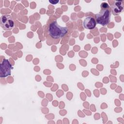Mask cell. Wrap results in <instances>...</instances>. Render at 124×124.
<instances>
[{
	"label": "cell",
	"instance_id": "cell-1",
	"mask_svg": "<svg viewBox=\"0 0 124 124\" xmlns=\"http://www.w3.org/2000/svg\"><path fill=\"white\" fill-rule=\"evenodd\" d=\"M68 31L66 27L59 25L56 20L51 22L48 27V34L54 39H58L65 36Z\"/></svg>",
	"mask_w": 124,
	"mask_h": 124
},
{
	"label": "cell",
	"instance_id": "cell-2",
	"mask_svg": "<svg viewBox=\"0 0 124 124\" xmlns=\"http://www.w3.org/2000/svg\"><path fill=\"white\" fill-rule=\"evenodd\" d=\"M95 19L96 23L103 26H107L110 20V12L109 9H101L100 11L95 15Z\"/></svg>",
	"mask_w": 124,
	"mask_h": 124
},
{
	"label": "cell",
	"instance_id": "cell-3",
	"mask_svg": "<svg viewBox=\"0 0 124 124\" xmlns=\"http://www.w3.org/2000/svg\"><path fill=\"white\" fill-rule=\"evenodd\" d=\"M0 25L3 30L5 31L11 30L15 26V22L11 16L5 15L0 17Z\"/></svg>",
	"mask_w": 124,
	"mask_h": 124
},
{
	"label": "cell",
	"instance_id": "cell-4",
	"mask_svg": "<svg viewBox=\"0 0 124 124\" xmlns=\"http://www.w3.org/2000/svg\"><path fill=\"white\" fill-rule=\"evenodd\" d=\"M12 65L9 60L4 59L0 64V77L5 78L11 74Z\"/></svg>",
	"mask_w": 124,
	"mask_h": 124
},
{
	"label": "cell",
	"instance_id": "cell-5",
	"mask_svg": "<svg viewBox=\"0 0 124 124\" xmlns=\"http://www.w3.org/2000/svg\"><path fill=\"white\" fill-rule=\"evenodd\" d=\"M124 1L116 0L111 6V11L114 16H118L124 12Z\"/></svg>",
	"mask_w": 124,
	"mask_h": 124
},
{
	"label": "cell",
	"instance_id": "cell-6",
	"mask_svg": "<svg viewBox=\"0 0 124 124\" xmlns=\"http://www.w3.org/2000/svg\"><path fill=\"white\" fill-rule=\"evenodd\" d=\"M83 26L85 29L93 30L95 28L96 25L95 19L92 16H88L83 21Z\"/></svg>",
	"mask_w": 124,
	"mask_h": 124
},
{
	"label": "cell",
	"instance_id": "cell-7",
	"mask_svg": "<svg viewBox=\"0 0 124 124\" xmlns=\"http://www.w3.org/2000/svg\"><path fill=\"white\" fill-rule=\"evenodd\" d=\"M101 7L102 8V9H109V6L108 5V4H107L106 2H103L102 3V4L101 5Z\"/></svg>",
	"mask_w": 124,
	"mask_h": 124
},
{
	"label": "cell",
	"instance_id": "cell-8",
	"mask_svg": "<svg viewBox=\"0 0 124 124\" xmlns=\"http://www.w3.org/2000/svg\"><path fill=\"white\" fill-rule=\"evenodd\" d=\"M49 2L53 4H57V3L59 2V0H49Z\"/></svg>",
	"mask_w": 124,
	"mask_h": 124
}]
</instances>
